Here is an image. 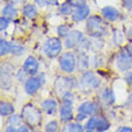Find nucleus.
<instances>
[{"mask_svg":"<svg viewBox=\"0 0 132 132\" xmlns=\"http://www.w3.org/2000/svg\"><path fill=\"white\" fill-rule=\"evenodd\" d=\"M118 131H120V132H132V129L129 127V126H122V127L118 129Z\"/></svg>","mask_w":132,"mask_h":132,"instance_id":"nucleus-37","label":"nucleus"},{"mask_svg":"<svg viewBox=\"0 0 132 132\" xmlns=\"http://www.w3.org/2000/svg\"><path fill=\"white\" fill-rule=\"evenodd\" d=\"M23 14H24L27 18H29V19L36 18V16H37V10H36L35 5H32V4H27V5H24V7H23Z\"/></svg>","mask_w":132,"mask_h":132,"instance_id":"nucleus-16","label":"nucleus"},{"mask_svg":"<svg viewBox=\"0 0 132 132\" xmlns=\"http://www.w3.org/2000/svg\"><path fill=\"white\" fill-rule=\"evenodd\" d=\"M59 113H60V119L63 122H70L73 118V108L72 103L70 102H64L61 103L59 108Z\"/></svg>","mask_w":132,"mask_h":132,"instance_id":"nucleus-12","label":"nucleus"},{"mask_svg":"<svg viewBox=\"0 0 132 132\" xmlns=\"http://www.w3.org/2000/svg\"><path fill=\"white\" fill-rule=\"evenodd\" d=\"M35 3L37 4L38 6L45 7L46 5H48V0H35Z\"/></svg>","mask_w":132,"mask_h":132,"instance_id":"nucleus-36","label":"nucleus"},{"mask_svg":"<svg viewBox=\"0 0 132 132\" xmlns=\"http://www.w3.org/2000/svg\"><path fill=\"white\" fill-rule=\"evenodd\" d=\"M63 101L64 102H70V103H73V101H75V95L71 90L66 91L65 94L63 95Z\"/></svg>","mask_w":132,"mask_h":132,"instance_id":"nucleus-31","label":"nucleus"},{"mask_svg":"<svg viewBox=\"0 0 132 132\" xmlns=\"http://www.w3.org/2000/svg\"><path fill=\"white\" fill-rule=\"evenodd\" d=\"M41 109L48 115L55 114L56 109H58V102L54 98H47L41 103Z\"/></svg>","mask_w":132,"mask_h":132,"instance_id":"nucleus-14","label":"nucleus"},{"mask_svg":"<svg viewBox=\"0 0 132 132\" xmlns=\"http://www.w3.org/2000/svg\"><path fill=\"white\" fill-rule=\"evenodd\" d=\"M115 65L119 71L121 72H127L132 67V54L129 49H121L115 59Z\"/></svg>","mask_w":132,"mask_h":132,"instance_id":"nucleus-5","label":"nucleus"},{"mask_svg":"<svg viewBox=\"0 0 132 132\" xmlns=\"http://www.w3.org/2000/svg\"><path fill=\"white\" fill-rule=\"evenodd\" d=\"M122 4L126 10H132V0H122Z\"/></svg>","mask_w":132,"mask_h":132,"instance_id":"nucleus-35","label":"nucleus"},{"mask_svg":"<svg viewBox=\"0 0 132 132\" xmlns=\"http://www.w3.org/2000/svg\"><path fill=\"white\" fill-rule=\"evenodd\" d=\"M11 53L13 55H22L24 53V48L18 45H11Z\"/></svg>","mask_w":132,"mask_h":132,"instance_id":"nucleus-30","label":"nucleus"},{"mask_svg":"<svg viewBox=\"0 0 132 132\" xmlns=\"http://www.w3.org/2000/svg\"><path fill=\"white\" fill-rule=\"evenodd\" d=\"M22 117L21 115H17V114H14L13 117H11L9 120H7V122H9V125H11V126H14V127H17L19 124H21V121H22Z\"/></svg>","mask_w":132,"mask_h":132,"instance_id":"nucleus-29","label":"nucleus"},{"mask_svg":"<svg viewBox=\"0 0 132 132\" xmlns=\"http://www.w3.org/2000/svg\"><path fill=\"white\" fill-rule=\"evenodd\" d=\"M113 41L115 42V45H121L122 42H124V35L120 30L118 29H115L114 32H113Z\"/></svg>","mask_w":132,"mask_h":132,"instance_id":"nucleus-27","label":"nucleus"},{"mask_svg":"<svg viewBox=\"0 0 132 132\" xmlns=\"http://www.w3.org/2000/svg\"><path fill=\"white\" fill-rule=\"evenodd\" d=\"M80 85L88 90L90 89H97L100 87V79L93 71H87L83 73V76L80 78Z\"/></svg>","mask_w":132,"mask_h":132,"instance_id":"nucleus-7","label":"nucleus"},{"mask_svg":"<svg viewBox=\"0 0 132 132\" xmlns=\"http://www.w3.org/2000/svg\"><path fill=\"white\" fill-rule=\"evenodd\" d=\"M96 126H97V118H94V117H91L88 122L85 124L84 126V130L88 132H91V131H96Z\"/></svg>","mask_w":132,"mask_h":132,"instance_id":"nucleus-23","label":"nucleus"},{"mask_svg":"<svg viewBox=\"0 0 132 132\" xmlns=\"http://www.w3.org/2000/svg\"><path fill=\"white\" fill-rule=\"evenodd\" d=\"M84 127L80 125L79 122H70L67 125L64 126L63 131H71V132H82Z\"/></svg>","mask_w":132,"mask_h":132,"instance_id":"nucleus-21","label":"nucleus"},{"mask_svg":"<svg viewBox=\"0 0 132 132\" xmlns=\"http://www.w3.org/2000/svg\"><path fill=\"white\" fill-rule=\"evenodd\" d=\"M13 75V67L9 64L1 66V87L3 89H9L11 87V77Z\"/></svg>","mask_w":132,"mask_h":132,"instance_id":"nucleus-9","label":"nucleus"},{"mask_svg":"<svg viewBox=\"0 0 132 132\" xmlns=\"http://www.w3.org/2000/svg\"><path fill=\"white\" fill-rule=\"evenodd\" d=\"M111 127V124L108 121L106 118L103 117H98L97 118V126H96V131L98 132H103V131H107L109 130Z\"/></svg>","mask_w":132,"mask_h":132,"instance_id":"nucleus-20","label":"nucleus"},{"mask_svg":"<svg viewBox=\"0 0 132 132\" xmlns=\"http://www.w3.org/2000/svg\"><path fill=\"white\" fill-rule=\"evenodd\" d=\"M88 66H89V58H88L87 54L80 53L79 61H78V69L79 70H85V69H88Z\"/></svg>","mask_w":132,"mask_h":132,"instance_id":"nucleus-25","label":"nucleus"},{"mask_svg":"<svg viewBox=\"0 0 132 132\" xmlns=\"http://www.w3.org/2000/svg\"><path fill=\"white\" fill-rule=\"evenodd\" d=\"M72 5L67 1V3H63L61 5H59V12L61 14H72Z\"/></svg>","mask_w":132,"mask_h":132,"instance_id":"nucleus-24","label":"nucleus"},{"mask_svg":"<svg viewBox=\"0 0 132 132\" xmlns=\"http://www.w3.org/2000/svg\"><path fill=\"white\" fill-rule=\"evenodd\" d=\"M76 66H77V59L73 53L66 52L64 54H61V56L59 58V67L61 69L63 72L65 73L75 72Z\"/></svg>","mask_w":132,"mask_h":132,"instance_id":"nucleus-4","label":"nucleus"},{"mask_svg":"<svg viewBox=\"0 0 132 132\" xmlns=\"http://www.w3.org/2000/svg\"><path fill=\"white\" fill-rule=\"evenodd\" d=\"M97 112H98V106L93 101H85L78 107V113L87 115V117H89V115L93 117Z\"/></svg>","mask_w":132,"mask_h":132,"instance_id":"nucleus-13","label":"nucleus"},{"mask_svg":"<svg viewBox=\"0 0 132 132\" xmlns=\"http://www.w3.org/2000/svg\"><path fill=\"white\" fill-rule=\"evenodd\" d=\"M18 131H25V132H28L29 129H28V126H21V127L18 129Z\"/></svg>","mask_w":132,"mask_h":132,"instance_id":"nucleus-40","label":"nucleus"},{"mask_svg":"<svg viewBox=\"0 0 132 132\" xmlns=\"http://www.w3.org/2000/svg\"><path fill=\"white\" fill-rule=\"evenodd\" d=\"M70 27L66 24H61L58 27V29H56V32H58V35H59L60 37H66L67 35L70 34Z\"/></svg>","mask_w":132,"mask_h":132,"instance_id":"nucleus-26","label":"nucleus"},{"mask_svg":"<svg viewBox=\"0 0 132 132\" xmlns=\"http://www.w3.org/2000/svg\"><path fill=\"white\" fill-rule=\"evenodd\" d=\"M127 103H130V104L132 103V93H131V95H130V97H129V102H127Z\"/></svg>","mask_w":132,"mask_h":132,"instance_id":"nucleus-41","label":"nucleus"},{"mask_svg":"<svg viewBox=\"0 0 132 132\" xmlns=\"http://www.w3.org/2000/svg\"><path fill=\"white\" fill-rule=\"evenodd\" d=\"M22 118L30 126H37L41 121V111L37 109L34 104H27L22 109Z\"/></svg>","mask_w":132,"mask_h":132,"instance_id":"nucleus-2","label":"nucleus"},{"mask_svg":"<svg viewBox=\"0 0 132 132\" xmlns=\"http://www.w3.org/2000/svg\"><path fill=\"white\" fill-rule=\"evenodd\" d=\"M101 97H102V100L106 102L107 104H109V106H112V104L115 102V96H114V93H113V90L112 89H104L102 93H101Z\"/></svg>","mask_w":132,"mask_h":132,"instance_id":"nucleus-17","label":"nucleus"},{"mask_svg":"<svg viewBox=\"0 0 132 132\" xmlns=\"http://www.w3.org/2000/svg\"><path fill=\"white\" fill-rule=\"evenodd\" d=\"M101 13L103 16V18H106L108 22H115L119 17L118 10L113 6H104L101 10Z\"/></svg>","mask_w":132,"mask_h":132,"instance_id":"nucleus-15","label":"nucleus"},{"mask_svg":"<svg viewBox=\"0 0 132 132\" xmlns=\"http://www.w3.org/2000/svg\"><path fill=\"white\" fill-rule=\"evenodd\" d=\"M84 40L83 34L79 30H71L70 34L65 37V46L66 48H76L77 46L80 45V42Z\"/></svg>","mask_w":132,"mask_h":132,"instance_id":"nucleus-8","label":"nucleus"},{"mask_svg":"<svg viewBox=\"0 0 132 132\" xmlns=\"http://www.w3.org/2000/svg\"><path fill=\"white\" fill-rule=\"evenodd\" d=\"M69 3L72 5V6L77 7V6H80V5H84L85 4V0H69Z\"/></svg>","mask_w":132,"mask_h":132,"instance_id":"nucleus-33","label":"nucleus"},{"mask_svg":"<svg viewBox=\"0 0 132 132\" xmlns=\"http://www.w3.org/2000/svg\"><path fill=\"white\" fill-rule=\"evenodd\" d=\"M125 80H126V83L129 84V85H132V72L131 71H127V72H126Z\"/></svg>","mask_w":132,"mask_h":132,"instance_id":"nucleus-34","label":"nucleus"},{"mask_svg":"<svg viewBox=\"0 0 132 132\" xmlns=\"http://www.w3.org/2000/svg\"><path fill=\"white\" fill-rule=\"evenodd\" d=\"M10 52H11V43H9L6 40L1 38L0 40V54H1V56L6 55L7 53Z\"/></svg>","mask_w":132,"mask_h":132,"instance_id":"nucleus-22","label":"nucleus"},{"mask_svg":"<svg viewBox=\"0 0 132 132\" xmlns=\"http://www.w3.org/2000/svg\"><path fill=\"white\" fill-rule=\"evenodd\" d=\"M131 121H132V117H131Z\"/></svg>","mask_w":132,"mask_h":132,"instance_id":"nucleus-42","label":"nucleus"},{"mask_svg":"<svg viewBox=\"0 0 132 132\" xmlns=\"http://www.w3.org/2000/svg\"><path fill=\"white\" fill-rule=\"evenodd\" d=\"M87 118V115H84V114H80V113H78V115L76 117L77 119V121H82V120H84V119Z\"/></svg>","mask_w":132,"mask_h":132,"instance_id":"nucleus-38","label":"nucleus"},{"mask_svg":"<svg viewBox=\"0 0 132 132\" xmlns=\"http://www.w3.org/2000/svg\"><path fill=\"white\" fill-rule=\"evenodd\" d=\"M38 66H40V64H38L37 59L35 56L30 55L25 59L24 64H23V70L28 76H35L38 71Z\"/></svg>","mask_w":132,"mask_h":132,"instance_id":"nucleus-11","label":"nucleus"},{"mask_svg":"<svg viewBox=\"0 0 132 132\" xmlns=\"http://www.w3.org/2000/svg\"><path fill=\"white\" fill-rule=\"evenodd\" d=\"M3 16L7 17L9 19H16L18 16V12L12 5H6L3 9Z\"/></svg>","mask_w":132,"mask_h":132,"instance_id":"nucleus-19","label":"nucleus"},{"mask_svg":"<svg viewBox=\"0 0 132 132\" xmlns=\"http://www.w3.org/2000/svg\"><path fill=\"white\" fill-rule=\"evenodd\" d=\"M90 14V7L88 6L87 4L84 5H80V6H77L75 10H73L71 17L75 22H82L84 19H87Z\"/></svg>","mask_w":132,"mask_h":132,"instance_id":"nucleus-10","label":"nucleus"},{"mask_svg":"<svg viewBox=\"0 0 132 132\" xmlns=\"http://www.w3.org/2000/svg\"><path fill=\"white\" fill-rule=\"evenodd\" d=\"M45 130L47 132H55L59 130V124L55 121V120H52V121H49L47 125H46Z\"/></svg>","mask_w":132,"mask_h":132,"instance_id":"nucleus-28","label":"nucleus"},{"mask_svg":"<svg viewBox=\"0 0 132 132\" xmlns=\"http://www.w3.org/2000/svg\"><path fill=\"white\" fill-rule=\"evenodd\" d=\"M61 49H63V43H61V40L58 37L48 38L43 45V52L49 59H54L56 56H59Z\"/></svg>","mask_w":132,"mask_h":132,"instance_id":"nucleus-3","label":"nucleus"},{"mask_svg":"<svg viewBox=\"0 0 132 132\" xmlns=\"http://www.w3.org/2000/svg\"><path fill=\"white\" fill-rule=\"evenodd\" d=\"M14 113V107L11 103L6 102V101H1L0 103V114L1 117H7V115Z\"/></svg>","mask_w":132,"mask_h":132,"instance_id":"nucleus-18","label":"nucleus"},{"mask_svg":"<svg viewBox=\"0 0 132 132\" xmlns=\"http://www.w3.org/2000/svg\"><path fill=\"white\" fill-rule=\"evenodd\" d=\"M87 31L93 37H101L107 34V27L100 16H91L87 22Z\"/></svg>","mask_w":132,"mask_h":132,"instance_id":"nucleus-1","label":"nucleus"},{"mask_svg":"<svg viewBox=\"0 0 132 132\" xmlns=\"http://www.w3.org/2000/svg\"><path fill=\"white\" fill-rule=\"evenodd\" d=\"M9 24H10V19H9L7 17L3 16V17L0 18V30H1V31L6 30L7 27H9Z\"/></svg>","mask_w":132,"mask_h":132,"instance_id":"nucleus-32","label":"nucleus"},{"mask_svg":"<svg viewBox=\"0 0 132 132\" xmlns=\"http://www.w3.org/2000/svg\"><path fill=\"white\" fill-rule=\"evenodd\" d=\"M59 0H48V5H58Z\"/></svg>","mask_w":132,"mask_h":132,"instance_id":"nucleus-39","label":"nucleus"},{"mask_svg":"<svg viewBox=\"0 0 132 132\" xmlns=\"http://www.w3.org/2000/svg\"><path fill=\"white\" fill-rule=\"evenodd\" d=\"M43 83H45L43 76H30V78H28L24 83L25 93L28 95H35L40 90Z\"/></svg>","mask_w":132,"mask_h":132,"instance_id":"nucleus-6","label":"nucleus"}]
</instances>
